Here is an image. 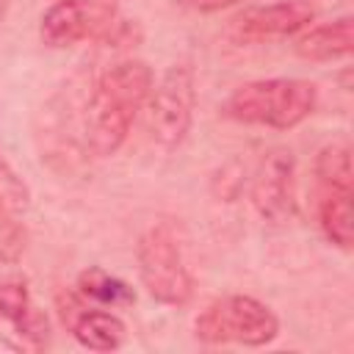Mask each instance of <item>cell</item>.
I'll return each mask as SVG.
<instances>
[{
  "label": "cell",
  "instance_id": "cell-7",
  "mask_svg": "<svg viewBox=\"0 0 354 354\" xmlns=\"http://www.w3.org/2000/svg\"><path fill=\"white\" fill-rule=\"evenodd\" d=\"M50 340V321L33 307L28 285L0 282V343L19 354H36Z\"/></svg>",
  "mask_w": 354,
  "mask_h": 354
},
{
  "label": "cell",
  "instance_id": "cell-9",
  "mask_svg": "<svg viewBox=\"0 0 354 354\" xmlns=\"http://www.w3.org/2000/svg\"><path fill=\"white\" fill-rule=\"evenodd\" d=\"M315 17V8L310 0H279L268 6L246 8L235 19V33L241 39H274V36H290L301 28H307Z\"/></svg>",
  "mask_w": 354,
  "mask_h": 354
},
{
  "label": "cell",
  "instance_id": "cell-13",
  "mask_svg": "<svg viewBox=\"0 0 354 354\" xmlns=\"http://www.w3.org/2000/svg\"><path fill=\"white\" fill-rule=\"evenodd\" d=\"M77 293L83 299H91V301L105 304V307H127V304L136 301V290L124 279H119V277H113V274H108L105 268H97V266L80 271Z\"/></svg>",
  "mask_w": 354,
  "mask_h": 354
},
{
  "label": "cell",
  "instance_id": "cell-8",
  "mask_svg": "<svg viewBox=\"0 0 354 354\" xmlns=\"http://www.w3.org/2000/svg\"><path fill=\"white\" fill-rule=\"evenodd\" d=\"M252 205L254 210L271 221L285 224L296 213V160L290 149H271L254 169L252 177Z\"/></svg>",
  "mask_w": 354,
  "mask_h": 354
},
{
  "label": "cell",
  "instance_id": "cell-12",
  "mask_svg": "<svg viewBox=\"0 0 354 354\" xmlns=\"http://www.w3.org/2000/svg\"><path fill=\"white\" fill-rule=\"evenodd\" d=\"M318 221H321L324 235H326L335 246L351 249V243H354L351 191H343V188H321Z\"/></svg>",
  "mask_w": 354,
  "mask_h": 354
},
{
  "label": "cell",
  "instance_id": "cell-5",
  "mask_svg": "<svg viewBox=\"0 0 354 354\" xmlns=\"http://www.w3.org/2000/svg\"><path fill=\"white\" fill-rule=\"evenodd\" d=\"M149 133L158 147L177 149L194 122L196 83L188 64H171L149 91Z\"/></svg>",
  "mask_w": 354,
  "mask_h": 354
},
{
  "label": "cell",
  "instance_id": "cell-10",
  "mask_svg": "<svg viewBox=\"0 0 354 354\" xmlns=\"http://www.w3.org/2000/svg\"><path fill=\"white\" fill-rule=\"evenodd\" d=\"M69 310L64 307V324L75 335V340L91 351H113L127 340V326L119 315L108 310H94L80 304L77 299L66 301Z\"/></svg>",
  "mask_w": 354,
  "mask_h": 354
},
{
  "label": "cell",
  "instance_id": "cell-2",
  "mask_svg": "<svg viewBox=\"0 0 354 354\" xmlns=\"http://www.w3.org/2000/svg\"><path fill=\"white\" fill-rule=\"evenodd\" d=\"M315 108V86L299 77H268L238 86L221 105V113L243 124L277 130L296 127Z\"/></svg>",
  "mask_w": 354,
  "mask_h": 354
},
{
  "label": "cell",
  "instance_id": "cell-1",
  "mask_svg": "<svg viewBox=\"0 0 354 354\" xmlns=\"http://www.w3.org/2000/svg\"><path fill=\"white\" fill-rule=\"evenodd\" d=\"M152 86V69L133 58L119 61L100 75L86 108V144L97 158H108L124 144Z\"/></svg>",
  "mask_w": 354,
  "mask_h": 354
},
{
  "label": "cell",
  "instance_id": "cell-4",
  "mask_svg": "<svg viewBox=\"0 0 354 354\" xmlns=\"http://www.w3.org/2000/svg\"><path fill=\"white\" fill-rule=\"evenodd\" d=\"M196 337L202 343H238V346H266L277 337L279 321L268 304L252 296H221L207 304L196 324Z\"/></svg>",
  "mask_w": 354,
  "mask_h": 354
},
{
  "label": "cell",
  "instance_id": "cell-3",
  "mask_svg": "<svg viewBox=\"0 0 354 354\" xmlns=\"http://www.w3.org/2000/svg\"><path fill=\"white\" fill-rule=\"evenodd\" d=\"M138 277L147 293L169 307H183L194 296V277L185 266L183 246L169 224H152L136 246Z\"/></svg>",
  "mask_w": 354,
  "mask_h": 354
},
{
  "label": "cell",
  "instance_id": "cell-16",
  "mask_svg": "<svg viewBox=\"0 0 354 354\" xmlns=\"http://www.w3.org/2000/svg\"><path fill=\"white\" fill-rule=\"evenodd\" d=\"M25 249L22 227L17 224V216L8 210H0V260L14 263Z\"/></svg>",
  "mask_w": 354,
  "mask_h": 354
},
{
  "label": "cell",
  "instance_id": "cell-14",
  "mask_svg": "<svg viewBox=\"0 0 354 354\" xmlns=\"http://www.w3.org/2000/svg\"><path fill=\"white\" fill-rule=\"evenodd\" d=\"M315 177L321 183V188H343V191H351V149L348 144L337 141V144H329L318 152L315 158Z\"/></svg>",
  "mask_w": 354,
  "mask_h": 354
},
{
  "label": "cell",
  "instance_id": "cell-17",
  "mask_svg": "<svg viewBox=\"0 0 354 354\" xmlns=\"http://www.w3.org/2000/svg\"><path fill=\"white\" fill-rule=\"evenodd\" d=\"M183 3L196 8V11H218V8H224V6H230L235 0H183Z\"/></svg>",
  "mask_w": 354,
  "mask_h": 354
},
{
  "label": "cell",
  "instance_id": "cell-6",
  "mask_svg": "<svg viewBox=\"0 0 354 354\" xmlns=\"http://www.w3.org/2000/svg\"><path fill=\"white\" fill-rule=\"evenodd\" d=\"M116 19V0H58L39 25V36L47 47L64 50L83 39L105 33Z\"/></svg>",
  "mask_w": 354,
  "mask_h": 354
},
{
  "label": "cell",
  "instance_id": "cell-11",
  "mask_svg": "<svg viewBox=\"0 0 354 354\" xmlns=\"http://www.w3.org/2000/svg\"><path fill=\"white\" fill-rule=\"evenodd\" d=\"M351 50H354V19L351 17H340L335 22L318 25L307 30L304 36H299L296 41V53L304 61H335V58H346Z\"/></svg>",
  "mask_w": 354,
  "mask_h": 354
},
{
  "label": "cell",
  "instance_id": "cell-15",
  "mask_svg": "<svg viewBox=\"0 0 354 354\" xmlns=\"http://www.w3.org/2000/svg\"><path fill=\"white\" fill-rule=\"evenodd\" d=\"M28 205H30V191L25 180L11 169V163L0 152V210L19 216L28 210Z\"/></svg>",
  "mask_w": 354,
  "mask_h": 354
},
{
  "label": "cell",
  "instance_id": "cell-18",
  "mask_svg": "<svg viewBox=\"0 0 354 354\" xmlns=\"http://www.w3.org/2000/svg\"><path fill=\"white\" fill-rule=\"evenodd\" d=\"M6 8H8V0H0V19H3V14H6Z\"/></svg>",
  "mask_w": 354,
  "mask_h": 354
}]
</instances>
